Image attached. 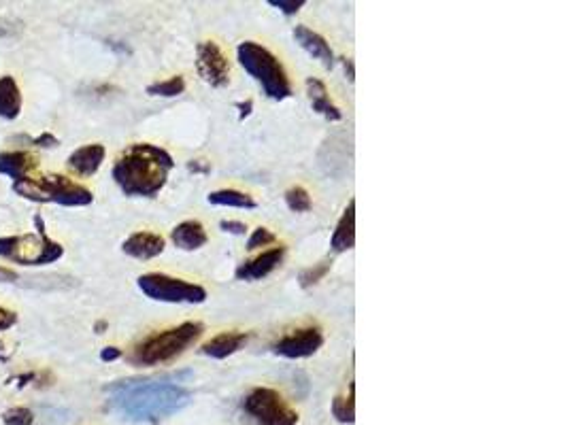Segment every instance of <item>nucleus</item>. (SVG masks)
<instances>
[{"label":"nucleus","mask_w":568,"mask_h":425,"mask_svg":"<svg viewBox=\"0 0 568 425\" xmlns=\"http://www.w3.org/2000/svg\"><path fill=\"white\" fill-rule=\"evenodd\" d=\"M175 381L177 377L118 381L107 389L111 411L135 423H158L171 417L186 408L192 398L190 391Z\"/></svg>","instance_id":"f257e3e1"},{"label":"nucleus","mask_w":568,"mask_h":425,"mask_svg":"<svg viewBox=\"0 0 568 425\" xmlns=\"http://www.w3.org/2000/svg\"><path fill=\"white\" fill-rule=\"evenodd\" d=\"M175 162L166 149L137 143L124 149L113 164V179L126 196L154 198L169 179Z\"/></svg>","instance_id":"f03ea898"},{"label":"nucleus","mask_w":568,"mask_h":425,"mask_svg":"<svg viewBox=\"0 0 568 425\" xmlns=\"http://www.w3.org/2000/svg\"><path fill=\"white\" fill-rule=\"evenodd\" d=\"M203 332H205L203 323L196 321H186L177 328L156 332L152 336L143 338L141 343L132 349L130 362L137 366H158L164 362H171L183 351L190 349L196 340L203 336Z\"/></svg>","instance_id":"7ed1b4c3"},{"label":"nucleus","mask_w":568,"mask_h":425,"mask_svg":"<svg viewBox=\"0 0 568 425\" xmlns=\"http://www.w3.org/2000/svg\"><path fill=\"white\" fill-rule=\"evenodd\" d=\"M11 190L32 202H54L60 207H88L94 196L86 185L64 175H30L15 181Z\"/></svg>","instance_id":"20e7f679"},{"label":"nucleus","mask_w":568,"mask_h":425,"mask_svg":"<svg viewBox=\"0 0 568 425\" xmlns=\"http://www.w3.org/2000/svg\"><path fill=\"white\" fill-rule=\"evenodd\" d=\"M37 232L0 236V258L20 266H47L58 262L64 255V247L47 236L43 217L35 215Z\"/></svg>","instance_id":"39448f33"},{"label":"nucleus","mask_w":568,"mask_h":425,"mask_svg":"<svg viewBox=\"0 0 568 425\" xmlns=\"http://www.w3.org/2000/svg\"><path fill=\"white\" fill-rule=\"evenodd\" d=\"M237 56L245 71L262 85L266 96L273 100H286L292 96V83L286 68L269 49L254 41H245L239 45Z\"/></svg>","instance_id":"423d86ee"},{"label":"nucleus","mask_w":568,"mask_h":425,"mask_svg":"<svg viewBox=\"0 0 568 425\" xmlns=\"http://www.w3.org/2000/svg\"><path fill=\"white\" fill-rule=\"evenodd\" d=\"M141 292L156 302L171 304H200L207 300V289L196 283L175 279L162 272H147L137 279Z\"/></svg>","instance_id":"0eeeda50"},{"label":"nucleus","mask_w":568,"mask_h":425,"mask_svg":"<svg viewBox=\"0 0 568 425\" xmlns=\"http://www.w3.org/2000/svg\"><path fill=\"white\" fill-rule=\"evenodd\" d=\"M245 411L260 425H296L298 413L286 402L279 391L271 387H258L243 402Z\"/></svg>","instance_id":"6e6552de"},{"label":"nucleus","mask_w":568,"mask_h":425,"mask_svg":"<svg viewBox=\"0 0 568 425\" xmlns=\"http://www.w3.org/2000/svg\"><path fill=\"white\" fill-rule=\"evenodd\" d=\"M198 58H196V68L198 75L203 77L205 83L213 85V88H224L230 81V66L224 56V51L220 45L213 41H203L198 45Z\"/></svg>","instance_id":"1a4fd4ad"},{"label":"nucleus","mask_w":568,"mask_h":425,"mask_svg":"<svg viewBox=\"0 0 568 425\" xmlns=\"http://www.w3.org/2000/svg\"><path fill=\"white\" fill-rule=\"evenodd\" d=\"M324 345V332L317 326L298 328L283 338H279L273 345L277 355L288 357V360H300V357H309Z\"/></svg>","instance_id":"9d476101"},{"label":"nucleus","mask_w":568,"mask_h":425,"mask_svg":"<svg viewBox=\"0 0 568 425\" xmlns=\"http://www.w3.org/2000/svg\"><path fill=\"white\" fill-rule=\"evenodd\" d=\"M105 156H107L105 145L100 143L83 145L71 153L69 160H66V166H69L71 173H75L77 177H92L98 173V168L103 166Z\"/></svg>","instance_id":"9b49d317"},{"label":"nucleus","mask_w":568,"mask_h":425,"mask_svg":"<svg viewBox=\"0 0 568 425\" xmlns=\"http://www.w3.org/2000/svg\"><path fill=\"white\" fill-rule=\"evenodd\" d=\"M283 255H286V247H281V245L273 247L269 251H262L258 258L249 260V262H243L237 268V279H241V281H258V279L269 277L271 272L283 262Z\"/></svg>","instance_id":"f8f14e48"},{"label":"nucleus","mask_w":568,"mask_h":425,"mask_svg":"<svg viewBox=\"0 0 568 425\" xmlns=\"http://www.w3.org/2000/svg\"><path fill=\"white\" fill-rule=\"evenodd\" d=\"M37 156L30 151H3L0 153V175L11 177L13 183L22 181L37 170Z\"/></svg>","instance_id":"ddd939ff"},{"label":"nucleus","mask_w":568,"mask_h":425,"mask_svg":"<svg viewBox=\"0 0 568 425\" xmlns=\"http://www.w3.org/2000/svg\"><path fill=\"white\" fill-rule=\"evenodd\" d=\"M164 245L166 243L160 234L135 232L126 238L122 251L135 260H152V258H158V255L164 251Z\"/></svg>","instance_id":"4468645a"},{"label":"nucleus","mask_w":568,"mask_h":425,"mask_svg":"<svg viewBox=\"0 0 568 425\" xmlns=\"http://www.w3.org/2000/svg\"><path fill=\"white\" fill-rule=\"evenodd\" d=\"M354 243H356V200H349L337 228L332 232L330 247L334 253H343L352 249Z\"/></svg>","instance_id":"2eb2a0df"},{"label":"nucleus","mask_w":568,"mask_h":425,"mask_svg":"<svg viewBox=\"0 0 568 425\" xmlns=\"http://www.w3.org/2000/svg\"><path fill=\"white\" fill-rule=\"evenodd\" d=\"M294 39L298 41L300 47L307 51V54H311L313 58L320 60L326 68L334 66V54H332V49H330V45L326 43L322 34L313 32L307 26H296L294 28Z\"/></svg>","instance_id":"dca6fc26"},{"label":"nucleus","mask_w":568,"mask_h":425,"mask_svg":"<svg viewBox=\"0 0 568 425\" xmlns=\"http://www.w3.org/2000/svg\"><path fill=\"white\" fill-rule=\"evenodd\" d=\"M22 113V90L11 75L0 77V117L13 122Z\"/></svg>","instance_id":"f3484780"},{"label":"nucleus","mask_w":568,"mask_h":425,"mask_svg":"<svg viewBox=\"0 0 568 425\" xmlns=\"http://www.w3.org/2000/svg\"><path fill=\"white\" fill-rule=\"evenodd\" d=\"M307 94H309L313 111L324 115V117L328 119V122H341L343 113H341L339 107L334 105V102L330 100L324 81L315 79V77H309V79H307Z\"/></svg>","instance_id":"a211bd4d"},{"label":"nucleus","mask_w":568,"mask_h":425,"mask_svg":"<svg viewBox=\"0 0 568 425\" xmlns=\"http://www.w3.org/2000/svg\"><path fill=\"white\" fill-rule=\"evenodd\" d=\"M171 238H173V243H175L179 249H183V251L200 249L203 245H207V241H209L205 226L200 224V221H196V219L183 221V224H179V226L171 232Z\"/></svg>","instance_id":"6ab92c4d"},{"label":"nucleus","mask_w":568,"mask_h":425,"mask_svg":"<svg viewBox=\"0 0 568 425\" xmlns=\"http://www.w3.org/2000/svg\"><path fill=\"white\" fill-rule=\"evenodd\" d=\"M247 340L249 336L245 332H222L215 338H211L209 343H205L200 351L213 357V360H224V357L237 353L247 343Z\"/></svg>","instance_id":"aec40b11"},{"label":"nucleus","mask_w":568,"mask_h":425,"mask_svg":"<svg viewBox=\"0 0 568 425\" xmlns=\"http://www.w3.org/2000/svg\"><path fill=\"white\" fill-rule=\"evenodd\" d=\"M209 202L217 207H235V209H256V200L239 190H217L209 194Z\"/></svg>","instance_id":"412c9836"},{"label":"nucleus","mask_w":568,"mask_h":425,"mask_svg":"<svg viewBox=\"0 0 568 425\" xmlns=\"http://www.w3.org/2000/svg\"><path fill=\"white\" fill-rule=\"evenodd\" d=\"M332 415L337 417V421L341 423H354V415H356V408H354V383L349 385V396H337L332 400Z\"/></svg>","instance_id":"4be33fe9"},{"label":"nucleus","mask_w":568,"mask_h":425,"mask_svg":"<svg viewBox=\"0 0 568 425\" xmlns=\"http://www.w3.org/2000/svg\"><path fill=\"white\" fill-rule=\"evenodd\" d=\"M183 90H186V81H183L181 75H175V77L166 79V81H158V83L147 85V94L164 96V98L179 96V94H183Z\"/></svg>","instance_id":"5701e85b"},{"label":"nucleus","mask_w":568,"mask_h":425,"mask_svg":"<svg viewBox=\"0 0 568 425\" xmlns=\"http://www.w3.org/2000/svg\"><path fill=\"white\" fill-rule=\"evenodd\" d=\"M286 202H288V207L294 213H307V211H311V204H313L309 192L305 190V187H300V185L290 187V190L286 192Z\"/></svg>","instance_id":"b1692460"},{"label":"nucleus","mask_w":568,"mask_h":425,"mask_svg":"<svg viewBox=\"0 0 568 425\" xmlns=\"http://www.w3.org/2000/svg\"><path fill=\"white\" fill-rule=\"evenodd\" d=\"M330 262L328 260H324V262H320V264H313L311 268H307V270H303L300 272V285L303 287H311V285H315V283H320L328 272H330Z\"/></svg>","instance_id":"393cba45"},{"label":"nucleus","mask_w":568,"mask_h":425,"mask_svg":"<svg viewBox=\"0 0 568 425\" xmlns=\"http://www.w3.org/2000/svg\"><path fill=\"white\" fill-rule=\"evenodd\" d=\"M5 425H32L35 423V415L26 406H13L3 415Z\"/></svg>","instance_id":"a878e982"},{"label":"nucleus","mask_w":568,"mask_h":425,"mask_svg":"<svg viewBox=\"0 0 568 425\" xmlns=\"http://www.w3.org/2000/svg\"><path fill=\"white\" fill-rule=\"evenodd\" d=\"M275 243V234L271 230H266V228H256L254 234L249 236V241H247V249L252 251V249H258V247H266V245H271Z\"/></svg>","instance_id":"bb28decb"},{"label":"nucleus","mask_w":568,"mask_h":425,"mask_svg":"<svg viewBox=\"0 0 568 425\" xmlns=\"http://www.w3.org/2000/svg\"><path fill=\"white\" fill-rule=\"evenodd\" d=\"M269 5L286 15H294L298 9L305 7V0H269Z\"/></svg>","instance_id":"cd10ccee"},{"label":"nucleus","mask_w":568,"mask_h":425,"mask_svg":"<svg viewBox=\"0 0 568 425\" xmlns=\"http://www.w3.org/2000/svg\"><path fill=\"white\" fill-rule=\"evenodd\" d=\"M15 323H18V315H15L9 309H5V306H0V332L11 330Z\"/></svg>","instance_id":"c85d7f7f"},{"label":"nucleus","mask_w":568,"mask_h":425,"mask_svg":"<svg viewBox=\"0 0 568 425\" xmlns=\"http://www.w3.org/2000/svg\"><path fill=\"white\" fill-rule=\"evenodd\" d=\"M30 145H35V147H56L60 141L56 139L54 134H49V132H43L41 136H37V139H28Z\"/></svg>","instance_id":"c756f323"},{"label":"nucleus","mask_w":568,"mask_h":425,"mask_svg":"<svg viewBox=\"0 0 568 425\" xmlns=\"http://www.w3.org/2000/svg\"><path fill=\"white\" fill-rule=\"evenodd\" d=\"M220 228L224 230V232H230V234H237V236H241V234H245L247 232V226L245 224H241V221H228V219H224L222 224H220Z\"/></svg>","instance_id":"7c9ffc66"},{"label":"nucleus","mask_w":568,"mask_h":425,"mask_svg":"<svg viewBox=\"0 0 568 425\" xmlns=\"http://www.w3.org/2000/svg\"><path fill=\"white\" fill-rule=\"evenodd\" d=\"M20 279L18 270L7 268V266H0V283H15Z\"/></svg>","instance_id":"2f4dec72"},{"label":"nucleus","mask_w":568,"mask_h":425,"mask_svg":"<svg viewBox=\"0 0 568 425\" xmlns=\"http://www.w3.org/2000/svg\"><path fill=\"white\" fill-rule=\"evenodd\" d=\"M120 357H122V351L118 347H105L103 351H100V360H103V362L120 360Z\"/></svg>","instance_id":"473e14b6"},{"label":"nucleus","mask_w":568,"mask_h":425,"mask_svg":"<svg viewBox=\"0 0 568 425\" xmlns=\"http://www.w3.org/2000/svg\"><path fill=\"white\" fill-rule=\"evenodd\" d=\"M188 168L192 170V173H209V166H207V164H203L200 160H196V162L192 160V162L188 164Z\"/></svg>","instance_id":"72a5a7b5"},{"label":"nucleus","mask_w":568,"mask_h":425,"mask_svg":"<svg viewBox=\"0 0 568 425\" xmlns=\"http://www.w3.org/2000/svg\"><path fill=\"white\" fill-rule=\"evenodd\" d=\"M252 100H247V102H237V109L241 111V119H245L249 113H252Z\"/></svg>","instance_id":"f704fd0d"},{"label":"nucleus","mask_w":568,"mask_h":425,"mask_svg":"<svg viewBox=\"0 0 568 425\" xmlns=\"http://www.w3.org/2000/svg\"><path fill=\"white\" fill-rule=\"evenodd\" d=\"M343 66H345V73H347V79L349 81H354V62L352 60H343Z\"/></svg>","instance_id":"c9c22d12"}]
</instances>
